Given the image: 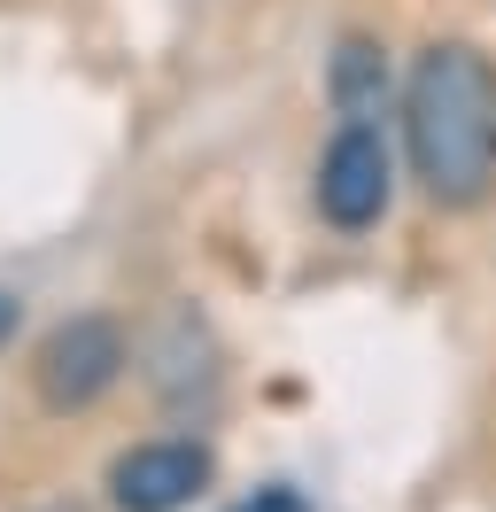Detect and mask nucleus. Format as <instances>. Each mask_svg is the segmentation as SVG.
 <instances>
[{
  "instance_id": "1",
  "label": "nucleus",
  "mask_w": 496,
  "mask_h": 512,
  "mask_svg": "<svg viewBox=\"0 0 496 512\" xmlns=\"http://www.w3.org/2000/svg\"><path fill=\"white\" fill-rule=\"evenodd\" d=\"M403 156L434 210L496 194V63L473 39H434L403 78Z\"/></svg>"
},
{
  "instance_id": "2",
  "label": "nucleus",
  "mask_w": 496,
  "mask_h": 512,
  "mask_svg": "<svg viewBox=\"0 0 496 512\" xmlns=\"http://www.w3.org/2000/svg\"><path fill=\"white\" fill-rule=\"evenodd\" d=\"M310 202H318V218L334 225V233H372V225L388 218V202H396V156H388L380 125H349L341 117L326 156H318Z\"/></svg>"
},
{
  "instance_id": "3",
  "label": "nucleus",
  "mask_w": 496,
  "mask_h": 512,
  "mask_svg": "<svg viewBox=\"0 0 496 512\" xmlns=\"http://www.w3.org/2000/svg\"><path fill=\"white\" fill-rule=\"evenodd\" d=\"M124 373V334L117 319H101V311H86V319H62L55 334H47V350H39V396L55 404V412H86L93 396H109Z\"/></svg>"
},
{
  "instance_id": "4",
  "label": "nucleus",
  "mask_w": 496,
  "mask_h": 512,
  "mask_svg": "<svg viewBox=\"0 0 496 512\" xmlns=\"http://www.w3.org/2000/svg\"><path fill=\"white\" fill-rule=\"evenodd\" d=\"M210 489V450L186 443V435H155V443H132L109 466V497L117 512H186Z\"/></svg>"
},
{
  "instance_id": "5",
  "label": "nucleus",
  "mask_w": 496,
  "mask_h": 512,
  "mask_svg": "<svg viewBox=\"0 0 496 512\" xmlns=\"http://www.w3.org/2000/svg\"><path fill=\"white\" fill-rule=\"evenodd\" d=\"M326 94L349 125H372L380 117V101H388V47H372V39H341L334 47V70H326Z\"/></svg>"
},
{
  "instance_id": "6",
  "label": "nucleus",
  "mask_w": 496,
  "mask_h": 512,
  "mask_svg": "<svg viewBox=\"0 0 496 512\" xmlns=\"http://www.w3.org/2000/svg\"><path fill=\"white\" fill-rule=\"evenodd\" d=\"M233 512H303V497H295V489H256V497L233 505Z\"/></svg>"
},
{
  "instance_id": "7",
  "label": "nucleus",
  "mask_w": 496,
  "mask_h": 512,
  "mask_svg": "<svg viewBox=\"0 0 496 512\" xmlns=\"http://www.w3.org/2000/svg\"><path fill=\"white\" fill-rule=\"evenodd\" d=\"M16 319H24V311H16V295H0V342L16 334Z\"/></svg>"
}]
</instances>
